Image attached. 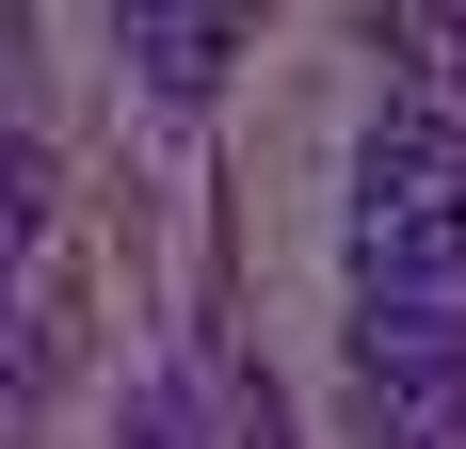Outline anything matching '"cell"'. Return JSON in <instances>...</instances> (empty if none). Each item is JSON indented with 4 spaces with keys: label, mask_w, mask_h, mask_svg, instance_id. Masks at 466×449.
Instances as JSON below:
<instances>
[{
    "label": "cell",
    "mask_w": 466,
    "mask_h": 449,
    "mask_svg": "<svg viewBox=\"0 0 466 449\" xmlns=\"http://www.w3.org/2000/svg\"><path fill=\"white\" fill-rule=\"evenodd\" d=\"M113 48L145 65V96H209L241 65V16H209V0H145V16H113Z\"/></svg>",
    "instance_id": "obj_1"
},
{
    "label": "cell",
    "mask_w": 466,
    "mask_h": 449,
    "mask_svg": "<svg viewBox=\"0 0 466 449\" xmlns=\"http://www.w3.org/2000/svg\"><path fill=\"white\" fill-rule=\"evenodd\" d=\"M370 449H466V385H419V402H370Z\"/></svg>",
    "instance_id": "obj_2"
}]
</instances>
